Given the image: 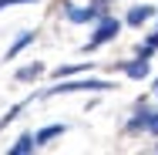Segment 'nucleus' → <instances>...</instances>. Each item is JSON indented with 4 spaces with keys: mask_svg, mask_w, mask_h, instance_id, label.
I'll return each instance as SVG.
<instances>
[{
    "mask_svg": "<svg viewBox=\"0 0 158 155\" xmlns=\"http://www.w3.org/2000/svg\"><path fill=\"white\" fill-rule=\"evenodd\" d=\"M94 17H98V7H88V10L67 7V20H74V24H84V20H94Z\"/></svg>",
    "mask_w": 158,
    "mask_h": 155,
    "instance_id": "obj_4",
    "label": "nucleus"
},
{
    "mask_svg": "<svg viewBox=\"0 0 158 155\" xmlns=\"http://www.w3.org/2000/svg\"><path fill=\"white\" fill-rule=\"evenodd\" d=\"M152 14H155L152 7H131V10H128V24H135V27H138V24H145Z\"/></svg>",
    "mask_w": 158,
    "mask_h": 155,
    "instance_id": "obj_5",
    "label": "nucleus"
},
{
    "mask_svg": "<svg viewBox=\"0 0 158 155\" xmlns=\"http://www.w3.org/2000/svg\"><path fill=\"white\" fill-rule=\"evenodd\" d=\"M125 71H128V78H145V74H148V64H145V58H141V61L128 64Z\"/></svg>",
    "mask_w": 158,
    "mask_h": 155,
    "instance_id": "obj_8",
    "label": "nucleus"
},
{
    "mask_svg": "<svg viewBox=\"0 0 158 155\" xmlns=\"http://www.w3.org/2000/svg\"><path fill=\"white\" fill-rule=\"evenodd\" d=\"M131 128H145V131H155V135H158V115L141 111L138 118H131Z\"/></svg>",
    "mask_w": 158,
    "mask_h": 155,
    "instance_id": "obj_3",
    "label": "nucleus"
},
{
    "mask_svg": "<svg viewBox=\"0 0 158 155\" xmlns=\"http://www.w3.org/2000/svg\"><path fill=\"white\" fill-rule=\"evenodd\" d=\"M14 3H37V0H0V10L3 7H14Z\"/></svg>",
    "mask_w": 158,
    "mask_h": 155,
    "instance_id": "obj_11",
    "label": "nucleus"
},
{
    "mask_svg": "<svg viewBox=\"0 0 158 155\" xmlns=\"http://www.w3.org/2000/svg\"><path fill=\"white\" fill-rule=\"evenodd\" d=\"M40 74V64H34V67H20V78H37Z\"/></svg>",
    "mask_w": 158,
    "mask_h": 155,
    "instance_id": "obj_10",
    "label": "nucleus"
},
{
    "mask_svg": "<svg viewBox=\"0 0 158 155\" xmlns=\"http://www.w3.org/2000/svg\"><path fill=\"white\" fill-rule=\"evenodd\" d=\"M34 145H37V138H31V135H20V138H17V145H14L10 152H14V155H24V152H31Z\"/></svg>",
    "mask_w": 158,
    "mask_h": 155,
    "instance_id": "obj_7",
    "label": "nucleus"
},
{
    "mask_svg": "<svg viewBox=\"0 0 158 155\" xmlns=\"http://www.w3.org/2000/svg\"><path fill=\"white\" fill-rule=\"evenodd\" d=\"M31 41H34V34H20V41H17V44L10 47V54H7V58H17V54H20V51H24L27 44H31Z\"/></svg>",
    "mask_w": 158,
    "mask_h": 155,
    "instance_id": "obj_9",
    "label": "nucleus"
},
{
    "mask_svg": "<svg viewBox=\"0 0 158 155\" xmlns=\"http://www.w3.org/2000/svg\"><path fill=\"white\" fill-rule=\"evenodd\" d=\"M108 81H64L57 88H51L47 94H71V91H108Z\"/></svg>",
    "mask_w": 158,
    "mask_h": 155,
    "instance_id": "obj_1",
    "label": "nucleus"
},
{
    "mask_svg": "<svg viewBox=\"0 0 158 155\" xmlns=\"http://www.w3.org/2000/svg\"><path fill=\"white\" fill-rule=\"evenodd\" d=\"M61 131H64V125H51V128H40L34 138H37V145H40V142H51V138H57Z\"/></svg>",
    "mask_w": 158,
    "mask_h": 155,
    "instance_id": "obj_6",
    "label": "nucleus"
},
{
    "mask_svg": "<svg viewBox=\"0 0 158 155\" xmlns=\"http://www.w3.org/2000/svg\"><path fill=\"white\" fill-rule=\"evenodd\" d=\"M118 31H121V24H118L114 17H104V20L98 24L94 37L88 41V47H98V44H104V41H111V37H118Z\"/></svg>",
    "mask_w": 158,
    "mask_h": 155,
    "instance_id": "obj_2",
    "label": "nucleus"
}]
</instances>
